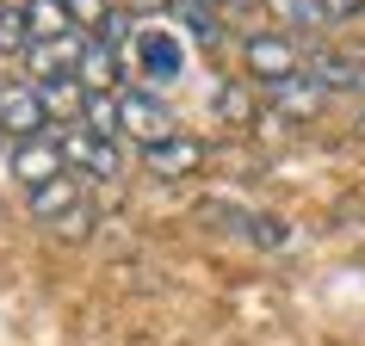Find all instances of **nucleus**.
Masks as SVG:
<instances>
[{"instance_id":"dca6fc26","label":"nucleus","mask_w":365,"mask_h":346,"mask_svg":"<svg viewBox=\"0 0 365 346\" xmlns=\"http://www.w3.org/2000/svg\"><path fill=\"white\" fill-rule=\"evenodd\" d=\"M309 75H316V80L328 87V93H334V87H359V62H346V56H328V50H322V56L309 62Z\"/></svg>"},{"instance_id":"1a4fd4ad","label":"nucleus","mask_w":365,"mask_h":346,"mask_svg":"<svg viewBox=\"0 0 365 346\" xmlns=\"http://www.w3.org/2000/svg\"><path fill=\"white\" fill-rule=\"evenodd\" d=\"M143 161H149L155 179H186V173L205 167V142H198V136H168V142L143 149Z\"/></svg>"},{"instance_id":"4468645a","label":"nucleus","mask_w":365,"mask_h":346,"mask_svg":"<svg viewBox=\"0 0 365 346\" xmlns=\"http://www.w3.org/2000/svg\"><path fill=\"white\" fill-rule=\"evenodd\" d=\"M31 19L25 6H0V56H31Z\"/></svg>"},{"instance_id":"412c9836","label":"nucleus","mask_w":365,"mask_h":346,"mask_svg":"<svg viewBox=\"0 0 365 346\" xmlns=\"http://www.w3.org/2000/svg\"><path fill=\"white\" fill-rule=\"evenodd\" d=\"M359 136H365V117H359Z\"/></svg>"},{"instance_id":"f257e3e1","label":"nucleus","mask_w":365,"mask_h":346,"mask_svg":"<svg viewBox=\"0 0 365 346\" xmlns=\"http://www.w3.org/2000/svg\"><path fill=\"white\" fill-rule=\"evenodd\" d=\"M124 75L149 80V87H173V80L186 75V38H180V31H168L161 19L136 25L130 43H124Z\"/></svg>"},{"instance_id":"7ed1b4c3","label":"nucleus","mask_w":365,"mask_h":346,"mask_svg":"<svg viewBox=\"0 0 365 346\" xmlns=\"http://www.w3.org/2000/svg\"><path fill=\"white\" fill-rule=\"evenodd\" d=\"M242 56H248V75L260 80V87H272V80H291V75H304V62H297L291 38H279V31H254V38L242 43Z\"/></svg>"},{"instance_id":"2eb2a0df","label":"nucleus","mask_w":365,"mask_h":346,"mask_svg":"<svg viewBox=\"0 0 365 346\" xmlns=\"http://www.w3.org/2000/svg\"><path fill=\"white\" fill-rule=\"evenodd\" d=\"M211 112H217V124H254V93L242 80H230V87H217Z\"/></svg>"},{"instance_id":"f8f14e48","label":"nucleus","mask_w":365,"mask_h":346,"mask_svg":"<svg viewBox=\"0 0 365 346\" xmlns=\"http://www.w3.org/2000/svg\"><path fill=\"white\" fill-rule=\"evenodd\" d=\"M25 19H31V38H38V43H62V38H75L68 0H25Z\"/></svg>"},{"instance_id":"423d86ee","label":"nucleus","mask_w":365,"mask_h":346,"mask_svg":"<svg viewBox=\"0 0 365 346\" xmlns=\"http://www.w3.org/2000/svg\"><path fill=\"white\" fill-rule=\"evenodd\" d=\"M118 75H124V50L106 38H87L81 43V62H75V80L87 93H118Z\"/></svg>"},{"instance_id":"6ab92c4d","label":"nucleus","mask_w":365,"mask_h":346,"mask_svg":"<svg viewBox=\"0 0 365 346\" xmlns=\"http://www.w3.org/2000/svg\"><path fill=\"white\" fill-rule=\"evenodd\" d=\"M322 6H328V19H353L365 0H322Z\"/></svg>"},{"instance_id":"9b49d317","label":"nucleus","mask_w":365,"mask_h":346,"mask_svg":"<svg viewBox=\"0 0 365 346\" xmlns=\"http://www.w3.org/2000/svg\"><path fill=\"white\" fill-rule=\"evenodd\" d=\"M75 62H81V38H62V43H31V56H25V80H75Z\"/></svg>"},{"instance_id":"ddd939ff","label":"nucleus","mask_w":365,"mask_h":346,"mask_svg":"<svg viewBox=\"0 0 365 346\" xmlns=\"http://www.w3.org/2000/svg\"><path fill=\"white\" fill-rule=\"evenodd\" d=\"M81 124H87V136H106V142H118V136H124L118 93H87V105H81Z\"/></svg>"},{"instance_id":"f3484780","label":"nucleus","mask_w":365,"mask_h":346,"mask_svg":"<svg viewBox=\"0 0 365 346\" xmlns=\"http://www.w3.org/2000/svg\"><path fill=\"white\" fill-rule=\"evenodd\" d=\"M272 6H279L297 31H322V25H328V6H322V0H272Z\"/></svg>"},{"instance_id":"0eeeda50","label":"nucleus","mask_w":365,"mask_h":346,"mask_svg":"<svg viewBox=\"0 0 365 346\" xmlns=\"http://www.w3.org/2000/svg\"><path fill=\"white\" fill-rule=\"evenodd\" d=\"M62 154H68V167H81L87 179H118V173H124V154H118V142H106V136H87V130L68 136V142H62Z\"/></svg>"},{"instance_id":"aec40b11","label":"nucleus","mask_w":365,"mask_h":346,"mask_svg":"<svg viewBox=\"0 0 365 346\" xmlns=\"http://www.w3.org/2000/svg\"><path fill=\"white\" fill-rule=\"evenodd\" d=\"M359 87H365V62H359Z\"/></svg>"},{"instance_id":"39448f33","label":"nucleus","mask_w":365,"mask_h":346,"mask_svg":"<svg viewBox=\"0 0 365 346\" xmlns=\"http://www.w3.org/2000/svg\"><path fill=\"white\" fill-rule=\"evenodd\" d=\"M62 167H68V154H62V142H50V136H25V142H13V173H19L25 192H38V186L62 179Z\"/></svg>"},{"instance_id":"9d476101","label":"nucleus","mask_w":365,"mask_h":346,"mask_svg":"<svg viewBox=\"0 0 365 346\" xmlns=\"http://www.w3.org/2000/svg\"><path fill=\"white\" fill-rule=\"evenodd\" d=\"M81 211H87V204H81L75 173H62V179H50V186H38V192H31V216H38V223H50L56 235H62V223H75Z\"/></svg>"},{"instance_id":"20e7f679","label":"nucleus","mask_w":365,"mask_h":346,"mask_svg":"<svg viewBox=\"0 0 365 346\" xmlns=\"http://www.w3.org/2000/svg\"><path fill=\"white\" fill-rule=\"evenodd\" d=\"M118 112H124V136H136L143 149H155V142L180 136V130H173V112H168L155 93H118Z\"/></svg>"},{"instance_id":"a211bd4d","label":"nucleus","mask_w":365,"mask_h":346,"mask_svg":"<svg viewBox=\"0 0 365 346\" xmlns=\"http://www.w3.org/2000/svg\"><path fill=\"white\" fill-rule=\"evenodd\" d=\"M223 0H168V13H217Z\"/></svg>"},{"instance_id":"6e6552de","label":"nucleus","mask_w":365,"mask_h":346,"mask_svg":"<svg viewBox=\"0 0 365 346\" xmlns=\"http://www.w3.org/2000/svg\"><path fill=\"white\" fill-rule=\"evenodd\" d=\"M322 99H328V87L309 75V68H304V75H291V80H272V87H267V105H272L279 117H316V112H322Z\"/></svg>"},{"instance_id":"f03ea898","label":"nucleus","mask_w":365,"mask_h":346,"mask_svg":"<svg viewBox=\"0 0 365 346\" xmlns=\"http://www.w3.org/2000/svg\"><path fill=\"white\" fill-rule=\"evenodd\" d=\"M43 124H50V105H43L38 87L31 80H0V130H13L25 142V136H43Z\"/></svg>"}]
</instances>
